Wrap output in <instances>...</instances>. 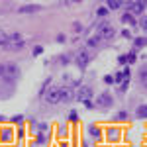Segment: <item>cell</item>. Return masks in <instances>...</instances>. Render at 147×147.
<instances>
[{
	"label": "cell",
	"mask_w": 147,
	"mask_h": 147,
	"mask_svg": "<svg viewBox=\"0 0 147 147\" xmlns=\"http://www.w3.org/2000/svg\"><path fill=\"white\" fill-rule=\"evenodd\" d=\"M114 28L110 26V24L106 22H100L98 24V37H102V39H110V37H114Z\"/></svg>",
	"instance_id": "cell-1"
},
{
	"label": "cell",
	"mask_w": 147,
	"mask_h": 147,
	"mask_svg": "<svg viewBox=\"0 0 147 147\" xmlns=\"http://www.w3.org/2000/svg\"><path fill=\"white\" fill-rule=\"evenodd\" d=\"M112 96H110V92H102L100 96H98V100H96V106H100V108H108V106H112Z\"/></svg>",
	"instance_id": "cell-2"
},
{
	"label": "cell",
	"mask_w": 147,
	"mask_h": 147,
	"mask_svg": "<svg viewBox=\"0 0 147 147\" xmlns=\"http://www.w3.org/2000/svg\"><path fill=\"white\" fill-rule=\"evenodd\" d=\"M92 98V88H88V86H80L79 92H77V100L80 102H86Z\"/></svg>",
	"instance_id": "cell-3"
},
{
	"label": "cell",
	"mask_w": 147,
	"mask_h": 147,
	"mask_svg": "<svg viewBox=\"0 0 147 147\" xmlns=\"http://www.w3.org/2000/svg\"><path fill=\"white\" fill-rule=\"evenodd\" d=\"M45 100L49 102V104H57V102L61 100V88H51V90L47 92Z\"/></svg>",
	"instance_id": "cell-4"
},
{
	"label": "cell",
	"mask_w": 147,
	"mask_h": 147,
	"mask_svg": "<svg viewBox=\"0 0 147 147\" xmlns=\"http://www.w3.org/2000/svg\"><path fill=\"white\" fill-rule=\"evenodd\" d=\"M4 77L8 80H14L18 77V67H16V65H6V67H4Z\"/></svg>",
	"instance_id": "cell-5"
},
{
	"label": "cell",
	"mask_w": 147,
	"mask_h": 147,
	"mask_svg": "<svg viewBox=\"0 0 147 147\" xmlns=\"http://www.w3.org/2000/svg\"><path fill=\"white\" fill-rule=\"evenodd\" d=\"M88 61H90V53L88 51H80L79 55H77V65L79 67H86Z\"/></svg>",
	"instance_id": "cell-6"
},
{
	"label": "cell",
	"mask_w": 147,
	"mask_h": 147,
	"mask_svg": "<svg viewBox=\"0 0 147 147\" xmlns=\"http://www.w3.org/2000/svg\"><path fill=\"white\" fill-rule=\"evenodd\" d=\"M73 98H75V92H73V88H69V86L61 88V100H63V102H71Z\"/></svg>",
	"instance_id": "cell-7"
},
{
	"label": "cell",
	"mask_w": 147,
	"mask_h": 147,
	"mask_svg": "<svg viewBox=\"0 0 147 147\" xmlns=\"http://www.w3.org/2000/svg\"><path fill=\"white\" fill-rule=\"evenodd\" d=\"M129 10L143 12V10H145V2H143V0H141V2H131V4H129Z\"/></svg>",
	"instance_id": "cell-8"
},
{
	"label": "cell",
	"mask_w": 147,
	"mask_h": 147,
	"mask_svg": "<svg viewBox=\"0 0 147 147\" xmlns=\"http://www.w3.org/2000/svg\"><path fill=\"white\" fill-rule=\"evenodd\" d=\"M118 137H120V129H116V127H110V129H108V139L116 141Z\"/></svg>",
	"instance_id": "cell-9"
},
{
	"label": "cell",
	"mask_w": 147,
	"mask_h": 147,
	"mask_svg": "<svg viewBox=\"0 0 147 147\" xmlns=\"http://www.w3.org/2000/svg\"><path fill=\"white\" fill-rule=\"evenodd\" d=\"M39 10V6H34V4H32V6H22V8H20V14H28V12H37Z\"/></svg>",
	"instance_id": "cell-10"
},
{
	"label": "cell",
	"mask_w": 147,
	"mask_h": 147,
	"mask_svg": "<svg viewBox=\"0 0 147 147\" xmlns=\"http://www.w3.org/2000/svg\"><path fill=\"white\" fill-rule=\"evenodd\" d=\"M137 118H145V114H147V106L145 104H141V106H139V108H137Z\"/></svg>",
	"instance_id": "cell-11"
},
{
	"label": "cell",
	"mask_w": 147,
	"mask_h": 147,
	"mask_svg": "<svg viewBox=\"0 0 147 147\" xmlns=\"http://www.w3.org/2000/svg\"><path fill=\"white\" fill-rule=\"evenodd\" d=\"M120 6H122V2H120V0H108V8L116 10V8H120Z\"/></svg>",
	"instance_id": "cell-12"
},
{
	"label": "cell",
	"mask_w": 147,
	"mask_h": 147,
	"mask_svg": "<svg viewBox=\"0 0 147 147\" xmlns=\"http://www.w3.org/2000/svg\"><path fill=\"white\" fill-rule=\"evenodd\" d=\"M122 22L124 24H136V20H134L129 14H124V16H122Z\"/></svg>",
	"instance_id": "cell-13"
},
{
	"label": "cell",
	"mask_w": 147,
	"mask_h": 147,
	"mask_svg": "<svg viewBox=\"0 0 147 147\" xmlns=\"http://www.w3.org/2000/svg\"><path fill=\"white\" fill-rule=\"evenodd\" d=\"M90 136L94 137V139H98V137H100V129H98V127H90Z\"/></svg>",
	"instance_id": "cell-14"
},
{
	"label": "cell",
	"mask_w": 147,
	"mask_h": 147,
	"mask_svg": "<svg viewBox=\"0 0 147 147\" xmlns=\"http://www.w3.org/2000/svg\"><path fill=\"white\" fill-rule=\"evenodd\" d=\"M0 45H8V35H4V34H0Z\"/></svg>",
	"instance_id": "cell-15"
},
{
	"label": "cell",
	"mask_w": 147,
	"mask_h": 147,
	"mask_svg": "<svg viewBox=\"0 0 147 147\" xmlns=\"http://www.w3.org/2000/svg\"><path fill=\"white\" fill-rule=\"evenodd\" d=\"M98 41H100V37H90V39H88V45L94 47V45H98Z\"/></svg>",
	"instance_id": "cell-16"
},
{
	"label": "cell",
	"mask_w": 147,
	"mask_h": 147,
	"mask_svg": "<svg viewBox=\"0 0 147 147\" xmlns=\"http://www.w3.org/2000/svg\"><path fill=\"white\" fill-rule=\"evenodd\" d=\"M41 53H43V47H41V45H37V47L34 49V55H41Z\"/></svg>",
	"instance_id": "cell-17"
},
{
	"label": "cell",
	"mask_w": 147,
	"mask_h": 147,
	"mask_svg": "<svg viewBox=\"0 0 147 147\" xmlns=\"http://www.w3.org/2000/svg\"><path fill=\"white\" fill-rule=\"evenodd\" d=\"M2 139H4V141H8V139H10V129H4V136H2Z\"/></svg>",
	"instance_id": "cell-18"
},
{
	"label": "cell",
	"mask_w": 147,
	"mask_h": 147,
	"mask_svg": "<svg viewBox=\"0 0 147 147\" xmlns=\"http://www.w3.org/2000/svg\"><path fill=\"white\" fill-rule=\"evenodd\" d=\"M136 45L137 47H143V45H145V39H143V37H139V39L136 41Z\"/></svg>",
	"instance_id": "cell-19"
},
{
	"label": "cell",
	"mask_w": 147,
	"mask_h": 147,
	"mask_svg": "<svg viewBox=\"0 0 147 147\" xmlns=\"http://www.w3.org/2000/svg\"><path fill=\"white\" fill-rule=\"evenodd\" d=\"M114 80H116V82H122V80H124V75H122V73H118V75L114 77Z\"/></svg>",
	"instance_id": "cell-20"
},
{
	"label": "cell",
	"mask_w": 147,
	"mask_h": 147,
	"mask_svg": "<svg viewBox=\"0 0 147 147\" xmlns=\"http://www.w3.org/2000/svg\"><path fill=\"white\" fill-rule=\"evenodd\" d=\"M104 82H106V84H112V82H114V77H110V75H108V77H104Z\"/></svg>",
	"instance_id": "cell-21"
},
{
	"label": "cell",
	"mask_w": 147,
	"mask_h": 147,
	"mask_svg": "<svg viewBox=\"0 0 147 147\" xmlns=\"http://www.w3.org/2000/svg\"><path fill=\"white\" fill-rule=\"evenodd\" d=\"M69 116H71V122H77V120H79V116H77V112H71Z\"/></svg>",
	"instance_id": "cell-22"
},
{
	"label": "cell",
	"mask_w": 147,
	"mask_h": 147,
	"mask_svg": "<svg viewBox=\"0 0 147 147\" xmlns=\"http://www.w3.org/2000/svg\"><path fill=\"white\" fill-rule=\"evenodd\" d=\"M125 59H127V63H134V61H136V53H131V55H127Z\"/></svg>",
	"instance_id": "cell-23"
},
{
	"label": "cell",
	"mask_w": 147,
	"mask_h": 147,
	"mask_svg": "<svg viewBox=\"0 0 147 147\" xmlns=\"http://www.w3.org/2000/svg\"><path fill=\"white\" fill-rule=\"evenodd\" d=\"M106 12H108V8H98V16H106Z\"/></svg>",
	"instance_id": "cell-24"
},
{
	"label": "cell",
	"mask_w": 147,
	"mask_h": 147,
	"mask_svg": "<svg viewBox=\"0 0 147 147\" xmlns=\"http://www.w3.org/2000/svg\"><path fill=\"white\" fill-rule=\"evenodd\" d=\"M125 118H127V114H125V112H120V114H118V120H125Z\"/></svg>",
	"instance_id": "cell-25"
},
{
	"label": "cell",
	"mask_w": 147,
	"mask_h": 147,
	"mask_svg": "<svg viewBox=\"0 0 147 147\" xmlns=\"http://www.w3.org/2000/svg\"><path fill=\"white\" fill-rule=\"evenodd\" d=\"M122 35H124L125 39H127V37H131V35H129V32H127V30H124V32H122Z\"/></svg>",
	"instance_id": "cell-26"
},
{
	"label": "cell",
	"mask_w": 147,
	"mask_h": 147,
	"mask_svg": "<svg viewBox=\"0 0 147 147\" xmlns=\"http://www.w3.org/2000/svg\"><path fill=\"white\" fill-rule=\"evenodd\" d=\"M0 77H4V65H0Z\"/></svg>",
	"instance_id": "cell-27"
}]
</instances>
